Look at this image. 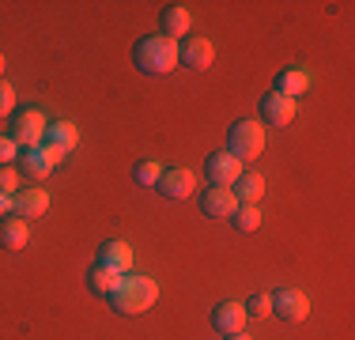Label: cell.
Wrapping results in <instances>:
<instances>
[{
	"instance_id": "cell-16",
	"label": "cell",
	"mask_w": 355,
	"mask_h": 340,
	"mask_svg": "<svg viewBox=\"0 0 355 340\" xmlns=\"http://www.w3.org/2000/svg\"><path fill=\"white\" fill-rule=\"evenodd\" d=\"M31 242V223L19 216L0 219V250H23Z\"/></svg>"
},
{
	"instance_id": "cell-28",
	"label": "cell",
	"mask_w": 355,
	"mask_h": 340,
	"mask_svg": "<svg viewBox=\"0 0 355 340\" xmlns=\"http://www.w3.org/2000/svg\"><path fill=\"white\" fill-rule=\"evenodd\" d=\"M15 216V197H8V193H0V219Z\"/></svg>"
},
{
	"instance_id": "cell-11",
	"label": "cell",
	"mask_w": 355,
	"mask_h": 340,
	"mask_svg": "<svg viewBox=\"0 0 355 340\" xmlns=\"http://www.w3.org/2000/svg\"><path fill=\"white\" fill-rule=\"evenodd\" d=\"M159 34H166V38H189V31H193V12L185 4H166L163 12H159Z\"/></svg>"
},
{
	"instance_id": "cell-12",
	"label": "cell",
	"mask_w": 355,
	"mask_h": 340,
	"mask_svg": "<svg viewBox=\"0 0 355 340\" xmlns=\"http://www.w3.org/2000/svg\"><path fill=\"white\" fill-rule=\"evenodd\" d=\"M205 170H208V185H234L242 174V163L234 155H227V151H212Z\"/></svg>"
},
{
	"instance_id": "cell-9",
	"label": "cell",
	"mask_w": 355,
	"mask_h": 340,
	"mask_svg": "<svg viewBox=\"0 0 355 340\" xmlns=\"http://www.w3.org/2000/svg\"><path fill=\"white\" fill-rule=\"evenodd\" d=\"M212 38H182L178 42V61L185 68H193V72H205V68H212Z\"/></svg>"
},
{
	"instance_id": "cell-4",
	"label": "cell",
	"mask_w": 355,
	"mask_h": 340,
	"mask_svg": "<svg viewBox=\"0 0 355 340\" xmlns=\"http://www.w3.org/2000/svg\"><path fill=\"white\" fill-rule=\"evenodd\" d=\"M265 125L261 121H234L227 133V155H234L239 163H253L265 151Z\"/></svg>"
},
{
	"instance_id": "cell-29",
	"label": "cell",
	"mask_w": 355,
	"mask_h": 340,
	"mask_svg": "<svg viewBox=\"0 0 355 340\" xmlns=\"http://www.w3.org/2000/svg\"><path fill=\"white\" fill-rule=\"evenodd\" d=\"M4 68H8V57L0 53V80H4Z\"/></svg>"
},
{
	"instance_id": "cell-3",
	"label": "cell",
	"mask_w": 355,
	"mask_h": 340,
	"mask_svg": "<svg viewBox=\"0 0 355 340\" xmlns=\"http://www.w3.org/2000/svg\"><path fill=\"white\" fill-rule=\"evenodd\" d=\"M8 136L19 144V151H31V148H42L46 144V133H49V121L38 106H19L12 117H8Z\"/></svg>"
},
{
	"instance_id": "cell-2",
	"label": "cell",
	"mask_w": 355,
	"mask_h": 340,
	"mask_svg": "<svg viewBox=\"0 0 355 340\" xmlns=\"http://www.w3.org/2000/svg\"><path fill=\"white\" fill-rule=\"evenodd\" d=\"M132 65H137L144 76L174 72L178 68V42L166 38V34H144L137 46H132Z\"/></svg>"
},
{
	"instance_id": "cell-18",
	"label": "cell",
	"mask_w": 355,
	"mask_h": 340,
	"mask_svg": "<svg viewBox=\"0 0 355 340\" xmlns=\"http://www.w3.org/2000/svg\"><path fill=\"white\" fill-rule=\"evenodd\" d=\"M19 167H23V174L31 178V182H42V178H49L53 174V163L46 159V151L42 148H31V151H19Z\"/></svg>"
},
{
	"instance_id": "cell-23",
	"label": "cell",
	"mask_w": 355,
	"mask_h": 340,
	"mask_svg": "<svg viewBox=\"0 0 355 340\" xmlns=\"http://www.w3.org/2000/svg\"><path fill=\"white\" fill-rule=\"evenodd\" d=\"M242 310L250 314V318H268L272 314V299H268V291H253L246 303H242Z\"/></svg>"
},
{
	"instance_id": "cell-13",
	"label": "cell",
	"mask_w": 355,
	"mask_h": 340,
	"mask_svg": "<svg viewBox=\"0 0 355 340\" xmlns=\"http://www.w3.org/2000/svg\"><path fill=\"white\" fill-rule=\"evenodd\" d=\"M98 265L114 269V272H129L132 269V246L121 242V238H106L103 246H98Z\"/></svg>"
},
{
	"instance_id": "cell-21",
	"label": "cell",
	"mask_w": 355,
	"mask_h": 340,
	"mask_svg": "<svg viewBox=\"0 0 355 340\" xmlns=\"http://www.w3.org/2000/svg\"><path fill=\"white\" fill-rule=\"evenodd\" d=\"M231 223H234V231L253 235L261 227V208H257V204H239V208H234V216H231Z\"/></svg>"
},
{
	"instance_id": "cell-15",
	"label": "cell",
	"mask_w": 355,
	"mask_h": 340,
	"mask_svg": "<svg viewBox=\"0 0 355 340\" xmlns=\"http://www.w3.org/2000/svg\"><path fill=\"white\" fill-rule=\"evenodd\" d=\"M49 212V193L46 189H19L15 193V216L19 219H42Z\"/></svg>"
},
{
	"instance_id": "cell-14",
	"label": "cell",
	"mask_w": 355,
	"mask_h": 340,
	"mask_svg": "<svg viewBox=\"0 0 355 340\" xmlns=\"http://www.w3.org/2000/svg\"><path fill=\"white\" fill-rule=\"evenodd\" d=\"M276 91L299 102V99L310 91V72H306L302 65H287V68H280V76H276Z\"/></svg>"
},
{
	"instance_id": "cell-1",
	"label": "cell",
	"mask_w": 355,
	"mask_h": 340,
	"mask_svg": "<svg viewBox=\"0 0 355 340\" xmlns=\"http://www.w3.org/2000/svg\"><path fill=\"white\" fill-rule=\"evenodd\" d=\"M155 303H159V280H151V276H129L125 272L117 280V287L110 291V306L117 314H125V318H137V314L151 310Z\"/></svg>"
},
{
	"instance_id": "cell-8",
	"label": "cell",
	"mask_w": 355,
	"mask_h": 340,
	"mask_svg": "<svg viewBox=\"0 0 355 340\" xmlns=\"http://www.w3.org/2000/svg\"><path fill=\"white\" fill-rule=\"evenodd\" d=\"M234 208H239V197H234L231 185H208L200 189V212L212 219H231Z\"/></svg>"
},
{
	"instance_id": "cell-25",
	"label": "cell",
	"mask_w": 355,
	"mask_h": 340,
	"mask_svg": "<svg viewBox=\"0 0 355 340\" xmlns=\"http://www.w3.org/2000/svg\"><path fill=\"white\" fill-rule=\"evenodd\" d=\"M0 193H8V197L19 193V170L15 167H0Z\"/></svg>"
},
{
	"instance_id": "cell-10",
	"label": "cell",
	"mask_w": 355,
	"mask_h": 340,
	"mask_svg": "<svg viewBox=\"0 0 355 340\" xmlns=\"http://www.w3.org/2000/svg\"><path fill=\"white\" fill-rule=\"evenodd\" d=\"M246 321H250V314L242 310V303H219L212 310V329L223 333V337L246 333Z\"/></svg>"
},
{
	"instance_id": "cell-17",
	"label": "cell",
	"mask_w": 355,
	"mask_h": 340,
	"mask_svg": "<svg viewBox=\"0 0 355 340\" xmlns=\"http://www.w3.org/2000/svg\"><path fill=\"white\" fill-rule=\"evenodd\" d=\"M234 197H239V204H257L261 197H265V174H257V170H242L239 182L231 185Z\"/></svg>"
},
{
	"instance_id": "cell-30",
	"label": "cell",
	"mask_w": 355,
	"mask_h": 340,
	"mask_svg": "<svg viewBox=\"0 0 355 340\" xmlns=\"http://www.w3.org/2000/svg\"><path fill=\"white\" fill-rule=\"evenodd\" d=\"M227 340H250V333H234V337H227Z\"/></svg>"
},
{
	"instance_id": "cell-7",
	"label": "cell",
	"mask_w": 355,
	"mask_h": 340,
	"mask_svg": "<svg viewBox=\"0 0 355 340\" xmlns=\"http://www.w3.org/2000/svg\"><path fill=\"white\" fill-rule=\"evenodd\" d=\"M295 110H299V102L280 95V91H268L265 99H261V125H272V129H284V125L295 121Z\"/></svg>"
},
{
	"instance_id": "cell-19",
	"label": "cell",
	"mask_w": 355,
	"mask_h": 340,
	"mask_svg": "<svg viewBox=\"0 0 355 340\" xmlns=\"http://www.w3.org/2000/svg\"><path fill=\"white\" fill-rule=\"evenodd\" d=\"M46 144H53V148H61L64 155H69V151L80 148V129H76L72 121H57V125H49Z\"/></svg>"
},
{
	"instance_id": "cell-26",
	"label": "cell",
	"mask_w": 355,
	"mask_h": 340,
	"mask_svg": "<svg viewBox=\"0 0 355 340\" xmlns=\"http://www.w3.org/2000/svg\"><path fill=\"white\" fill-rule=\"evenodd\" d=\"M15 159H19V144L12 136H0V167H15Z\"/></svg>"
},
{
	"instance_id": "cell-5",
	"label": "cell",
	"mask_w": 355,
	"mask_h": 340,
	"mask_svg": "<svg viewBox=\"0 0 355 340\" xmlns=\"http://www.w3.org/2000/svg\"><path fill=\"white\" fill-rule=\"evenodd\" d=\"M268 299H272V314L280 321H306V314H310L306 291H299V287H276Z\"/></svg>"
},
{
	"instance_id": "cell-20",
	"label": "cell",
	"mask_w": 355,
	"mask_h": 340,
	"mask_svg": "<svg viewBox=\"0 0 355 340\" xmlns=\"http://www.w3.org/2000/svg\"><path fill=\"white\" fill-rule=\"evenodd\" d=\"M117 280H121V272L98 265V261H95V269L87 272V287H91V295H103V299H110V291L117 287Z\"/></svg>"
},
{
	"instance_id": "cell-27",
	"label": "cell",
	"mask_w": 355,
	"mask_h": 340,
	"mask_svg": "<svg viewBox=\"0 0 355 340\" xmlns=\"http://www.w3.org/2000/svg\"><path fill=\"white\" fill-rule=\"evenodd\" d=\"M42 151H46V159H49L53 167H61V163H64V151H61V148H53V144H42Z\"/></svg>"
},
{
	"instance_id": "cell-6",
	"label": "cell",
	"mask_w": 355,
	"mask_h": 340,
	"mask_svg": "<svg viewBox=\"0 0 355 340\" xmlns=\"http://www.w3.org/2000/svg\"><path fill=\"white\" fill-rule=\"evenodd\" d=\"M155 189L163 193L166 201H185V197L197 193V174H193L189 167H171V170H163Z\"/></svg>"
},
{
	"instance_id": "cell-22",
	"label": "cell",
	"mask_w": 355,
	"mask_h": 340,
	"mask_svg": "<svg viewBox=\"0 0 355 340\" xmlns=\"http://www.w3.org/2000/svg\"><path fill=\"white\" fill-rule=\"evenodd\" d=\"M132 178H137V185H148V189H155L159 178H163V167H159L155 159H140L137 170H132Z\"/></svg>"
},
{
	"instance_id": "cell-24",
	"label": "cell",
	"mask_w": 355,
	"mask_h": 340,
	"mask_svg": "<svg viewBox=\"0 0 355 340\" xmlns=\"http://www.w3.org/2000/svg\"><path fill=\"white\" fill-rule=\"evenodd\" d=\"M19 110V99H15V87L8 80H0V117H12Z\"/></svg>"
}]
</instances>
